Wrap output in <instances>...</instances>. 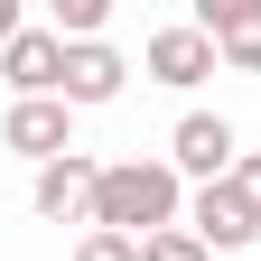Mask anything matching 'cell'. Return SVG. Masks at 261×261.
I'll return each instance as SVG.
<instances>
[{
  "mask_svg": "<svg viewBox=\"0 0 261 261\" xmlns=\"http://www.w3.org/2000/svg\"><path fill=\"white\" fill-rule=\"evenodd\" d=\"M140 261H215V252L196 243L187 224H168V233H149V243H140Z\"/></svg>",
  "mask_w": 261,
  "mask_h": 261,
  "instance_id": "obj_10",
  "label": "cell"
},
{
  "mask_svg": "<svg viewBox=\"0 0 261 261\" xmlns=\"http://www.w3.org/2000/svg\"><path fill=\"white\" fill-rule=\"evenodd\" d=\"M121 75H130V65L112 47H65V103H112Z\"/></svg>",
  "mask_w": 261,
  "mask_h": 261,
  "instance_id": "obj_8",
  "label": "cell"
},
{
  "mask_svg": "<svg viewBox=\"0 0 261 261\" xmlns=\"http://www.w3.org/2000/svg\"><path fill=\"white\" fill-rule=\"evenodd\" d=\"M75 261H140V243H130V233H84Z\"/></svg>",
  "mask_w": 261,
  "mask_h": 261,
  "instance_id": "obj_11",
  "label": "cell"
},
{
  "mask_svg": "<svg viewBox=\"0 0 261 261\" xmlns=\"http://www.w3.org/2000/svg\"><path fill=\"white\" fill-rule=\"evenodd\" d=\"M233 187L252 196V215H261V149H243V168H233Z\"/></svg>",
  "mask_w": 261,
  "mask_h": 261,
  "instance_id": "obj_12",
  "label": "cell"
},
{
  "mask_svg": "<svg viewBox=\"0 0 261 261\" xmlns=\"http://www.w3.org/2000/svg\"><path fill=\"white\" fill-rule=\"evenodd\" d=\"M84 224H93V233H130V243L168 233V224H177V168H168V159H121V168H103Z\"/></svg>",
  "mask_w": 261,
  "mask_h": 261,
  "instance_id": "obj_1",
  "label": "cell"
},
{
  "mask_svg": "<svg viewBox=\"0 0 261 261\" xmlns=\"http://www.w3.org/2000/svg\"><path fill=\"white\" fill-rule=\"evenodd\" d=\"M196 28L233 75H261V0H196Z\"/></svg>",
  "mask_w": 261,
  "mask_h": 261,
  "instance_id": "obj_5",
  "label": "cell"
},
{
  "mask_svg": "<svg viewBox=\"0 0 261 261\" xmlns=\"http://www.w3.org/2000/svg\"><path fill=\"white\" fill-rule=\"evenodd\" d=\"M168 168H177V177H205V187H224V177L243 168L233 121H224V112H187V121H177V140H168Z\"/></svg>",
  "mask_w": 261,
  "mask_h": 261,
  "instance_id": "obj_2",
  "label": "cell"
},
{
  "mask_svg": "<svg viewBox=\"0 0 261 261\" xmlns=\"http://www.w3.org/2000/svg\"><path fill=\"white\" fill-rule=\"evenodd\" d=\"M0 140L19 159H38V168H56V159H75V103H10Z\"/></svg>",
  "mask_w": 261,
  "mask_h": 261,
  "instance_id": "obj_4",
  "label": "cell"
},
{
  "mask_svg": "<svg viewBox=\"0 0 261 261\" xmlns=\"http://www.w3.org/2000/svg\"><path fill=\"white\" fill-rule=\"evenodd\" d=\"M187 233L205 243V252H243V243H261V215H252V196L224 177V187H196V215H187Z\"/></svg>",
  "mask_w": 261,
  "mask_h": 261,
  "instance_id": "obj_3",
  "label": "cell"
},
{
  "mask_svg": "<svg viewBox=\"0 0 261 261\" xmlns=\"http://www.w3.org/2000/svg\"><path fill=\"white\" fill-rule=\"evenodd\" d=\"M149 75H159V84H205V75H215V38H205L196 19L159 28V38H149Z\"/></svg>",
  "mask_w": 261,
  "mask_h": 261,
  "instance_id": "obj_6",
  "label": "cell"
},
{
  "mask_svg": "<svg viewBox=\"0 0 261 261\" xmlns=\"http://www.w3.org/2000/svg\"><path fill=\"white\" fill-rule=\"evenodd\" d=\"M93 159H56V168H38V215L65 224V215H93Z\"/></svg>",
  "mask_w": 261,
  "mask_h": 261,
  "instance_id": "obj_7",
  "label": "cell"
},
{
  "mask_svg": "<svg viewBox=\"0 0 261 261\" xmlns=\"http://www.w3.org/2000/svg\"><path fill=\"white\" fill-rule=\"evenodd\" d=\"M19 38H28V19H19V0H0V56H10Z\"/></svg>",
  "mask_w": 261,
  "mask_h": 261,
  "instance_id": "obj_13",
  "label": "cell"
},
{
  "mask_svg": "<svg viewBox=\"0 0 261 261\" xmlns=\"http://www.w3.org/2000/svg\"><path fill=\"white\" fill-rule=\"evenodd\" d=\"M103 19H112V0H56V38L65 47H103Z\"/></svg>",
  "mask_w": 261,
  "mask_h": 261,
  "instance_id": "obj_9",
  "label": "cell"
}]
</instances>
